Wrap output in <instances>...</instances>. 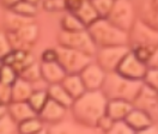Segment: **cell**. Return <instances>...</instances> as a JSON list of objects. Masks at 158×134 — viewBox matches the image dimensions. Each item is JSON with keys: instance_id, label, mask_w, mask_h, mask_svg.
I'll return each instance as SVG.
<instances>
[{"instance_id": "cell-1", "label": "cell", "mask_w": 158, "mask_h": 134, "mask_svg": "<svg viewBox=\"0 0 158 134\" xmlns=\"http://www.w3.org/2000/svg\"><path fill=\"white\" fill-rule=\"evenodd\" d=\"M108 98L101 91H85L74 98L69 107L74 120L85 127L95 128L98 120L106 114Z\"/></svg>"}, {"instance_id": "cell-2", "label": "cell", "mask_w": 158, "mask_h": 134, "mask_svg": "<svg viewBox=\"0 0 158 134\" xmlns=\"http://www.w3.org/2000/svg\"><path fill=\"white\" fill-rule=\"evenodd\" d=\"M86 31L97 48L127 46L129 42L128 32L116 28L107 18H97L86 27Z\"/></svg>"}, {"instance_id": "cell-3", "label": "cell", "mask_w": 158, "mask_h": 134, "mask_svg": "<svg viewBox=\"0 0 158 134\" xmlns=\"http://www.w3.org/2000/svg\"><path fill=\"white\" fill-rule=\"evenodd\" d=\"M141 86H143L141 80H133L120 76L116 72H109L106 76L101 91L106 95L108 99L118 98L132 103L140 91Z\"/></svg>"}, {"instance_id": "cell-4", "label": "cell", "mask_w": 158, "mask_h": 134, "mask_svg": "<svg viewBox=\"0 0 158 134\" xmlns=\"http://www.w3.org/2000/svg\"><path fill=\"white\" fill-rule=\"evenodd\" d=\"M56 61L65 69L66 74H79L80 71L92 61V57L72 48L60 46L55 48Z\"/></svg>"}, {"instance_id": "cell-5", "label": "cell", "mask_w": 158, "mask_h": 134, "mask_svg": "<svg viewBox=\"0 0 158 134\" xmlns=\"http://www.w3.org/2000/svg\"><path fill=\"white\" fill-rule=\"evenodd\" d=\"M107 19L116 28L129 34L135 23V11L133 4L129 0H114Z\"/></svg>"}, {"instance_id": "cell-6", "label": "cell", "mask_w": 158, "mask_h": 134, "mask_svg": "<svg viewBox=\"0 0 158 134\" xmlns=\"http://www.w3.org/2000/svg\"><path fill=\"white\" fill-rule=\"evenodd\" d=\"M59 44L79 50L90 57H94L97 50V47L95 46L94 41L91 40L86 29L80 30V31H72V32L61 30L59 34Z\"/></svg>"}, {"instance_id": "cell-7", "label": "cell", "mask_w": 158, "mask_h": 134, "mask_svg": "<svg viewBox=\"0 0 158 134\" xmlns=\"http://www.w3.org/2000/svg\"><path fill=\"white\" fill-rule=\"evenodd\" d=\"M129 46H110V47L97 48L94 57H96V64L103 68L107 73L115 72L121 60L129 52Z\"/></svg>"}, {"instance_id": "cell-8", "label": "cell", "mask_w": 158, "mask_h": 134, "mask_svg": "<svg viewBox=\"0 0 158 134\" xmlns=\"http://www.w3.org/2000/svg\"><path fill=\"white\" fill-rule=\"evenodd\" d=\"M39 27L34 22L23 25L16 31H6L13 50H30L39 38Z\"/></svg>"}, {"instance_id": "cell-9", "label": "cell", "mask_w": 158, "mask_h": 134, "mask_svg": "<svg viewBox=\"0 0 158 134\" xmlns=\"http://www.w3.org/2000/svg\"><path fill=\"white\" fill-rule=\"evenodd\" d=\"M148 69V66L140 61L138 57L133 54V52L129 49V52L121 60L120 65L116 68V73L120 76L133 79V80H141Z\"/></svg>"}, {"instance_id": "cell-10", "label": "cell", "mask_w": 158, "mask_h": 134, "mask_svg": "<svg viewBox=\"0 0 158 134\" xmlns=\"http://www.w3.org/2000/svg\"><path fill=\"white\" fill-rule=\"evenodd\" d=\"M106 76H107V72L103 68H101L96 62H92V61L88 64L79 73V77L86 91L101 90L104 83Z\"/></svg>"}, {"instance_id": "cell-11", "label": "cell", "mask_w": 158, "mask_h": 134, "mask_svg": "<svg viewBox=\"0 0 158 134\" xmlns=\"http://www.w3.org/2000/svg\"><path fill=\"white\" fill-rule=\"evenodd\" d=\"M132 104H133L134 108H138V109H141V110L146 111L148 114H150L156 120L158 107L157 90L143 84L137 97L132 102Z\"/></svg>"}, {"instance_id": "cell-12", "label": "cell", "mask_w": 158, "mask_h": 134, "mask_svg": "<svg viewBox=\"0 0 158 134\" xmlns=\"http://www.w3.org/2000/svg\"><path fill=\"white\" fill-rule=\"evenodd\" d=\"M125 121L134 133H139V132H145L148 128H151L155 124L156 120L146 111L133 107L132 110L125 117Z\"/></svg>"}, {"instance_id": "cell-13", "label": "cell", "mask_w": 158, "mask_h": 134, "mask_svg": "<svg viewBox=\"0 0 158 134\" xmlns=\"http://www.w3.org/2000/svg\"><path fill=\"white\" fill-rule=\"evenodd\" d=\"M66 111H67V108L48 98L46 104L37 113V116L43 121V124H56L64 120Z\"/></svg>"}, {"instance_id": "cell-14", "label": "cell", "mask_w": 158, "mask_h": 134, "mask_svg": "<svg viewBox=\"0 0 158 134\" xmlns=\"http://www.w3.org/2000/svg\"><path fill=\"white\" fill-rule=\"evenodd\" d=\"M40 69H41L42 80H44L48 85L61 83L64 77L66 76L65 69L61 67V65L56 60L55 61H42V64L40 65Z\"/></svg>"}, {"instance_id": "cell-15", "label": "cell", "mask_w": 158, "mask_h": 134, "mask_svg": "<svg viewBox=\"0 0 158 134\" xmlns=\"http://www.w3.org/2000/svg\"><path fill=\"white\" fill-rule=\"evenodd\" d=\"M133 54L143 61L148 67H157V44L152 43H135L131 49Z\"/></svg>"}, {"instance_id": "cell-16", "label": "cell", "mask_w": 158, "mask_h": 134, "mask_svg": "<svg viewBox=\"0 0 158 134\" xmlns=\"http://www.w3.org/2000/svg\"><path fill=\"white\" fill-rule=\"evenodd\" d=\"M132 108H133V104L128 101L118 99V98H111V99L107 101L106 115L109 116L113 121L125 120V117L132 110Z\"/></svg>"}, {"instance_id": "cell-17", "label": "cell", "mask_w": 158, "mask_h": 134, "mask_svg": "<svg viewBox=\"0 0 158 134\" xmlns=\"http://www.w3.org/2000/svg\"><path fill=\"white\" fill-rule=\"evenodd\" d=\"M6 111L11 116V119L18 124L19 122L36 116V113L34 111V109L29 105L27 101H22V102H10L6 105Z\"/></svg>"}, {"instance_id": "cell-18", "label": "cell", "mask_w": 158, "mask_h": 134, "mask_svg": "<svg viewBox=\"0 0 158 134\" xmlns=\"http://www.w3.org/2000/svg\"><path fill=\"white\" fill-rule=\"evenodd\" d=\"M2 62L10 65L19 74L28 65L34 62V59L29 50H12L7 57H4Z\"/></svg>"}, {"instance_id": "cell-19", "label": "cell", "mask_w": 158, "mask_h": 134, "mask_svg": "<svg viewBox=\"0 0 158 134\" xmlns=\"http://www.w3.org/2000/svg\"><path fill=\"white\" fill-rule=\"evenodd\" d=\"M35 90L34 85L28 80L18 77L11 85V102L28 101L30 95Z\"/></svg>"}, {"instance_id": "cell-20", "label": "cell", "mask_w": 158, "mask_h": 134, "mask_svg": "<svg viewBox=\"0 0 158 134\" xmlns=\"http://www.w3.org/2000/svg\"><path fill=\"white\" fill-rule=\"evenodd\" d=\"M60 84L64 86V89L69 92V95L73 99L79 97L80 95H83L86 91L79 74H66Z\"/></svg>"}, {"instance_id": "cell-21", "label": "cell", "mask_w": 158, "mask_h": 134, "mask_svg": "<svg viewBox=\"0 0 158 134\" xmlns=\"http://www.w3.org/2000/svg\"><path fill=\"white\" fill-rule=\"evenodd\" d=\"M47 94H48V98L55 101L56 103L64 105L65 108L69 109V107L73 102V98L69 95V92L64 89V86L60 83L58 84H49L48 89H47Z\"/></svg>"}, {"instance_id": "cell-22", "label": "cell", "mask_w": 158, "mask_h": 134, "mask_svg": "<svg viewBox=\"0 0 158 134\" xmlns=\"http://www.w3.org/2000/svg\"><path fill=\"white\" fill-rule=\"evenodd\" d=\"M72 13H74L78 17V19L84 24L85 28L89 27L92 22H95L96 19L98 18L96 11L94 10V7H92V5H91V2H90L89 0H83L80 6L74 12H72Z\"/></svg>"}, {"instance_id": "cell-23", "label": "cell", "mask_w": 158, "mask_h": 134, "mask_svg": "<svg viewBox=\"0 0 158 134\" xmlns=\"http://www.w3.org/2000/svg\"><path fill=\"white\" fill-rule=\"evenodd\" d=\"M43 121L36 115L17 124V132L22 134H37L43 131Z\"/></svg>"}, {"instance_id": "cell-24", "label": "cell", "mask_w": 158, "mask_h": 134, "mask_svg": "<svg viewBox=\"0 0 158 134\" xmlns=\"http://www.w3.org/2000/svg\"><path fill=\"white\" fill-rule=\"evenodd\" d=\"M10 11L20 15L23 17H28V18H34L37 13V4L36 2H31L28 0H19L17 1L13 6H11Z\"/></svg>"}, {"instance_id": "cell-25", "label": "cell", "mask_w": 158, "mask_h": 134, "mask_svg": "<svg viewBox=\"0 0 158 134\" xmlns=\"http://www.w3.org/2000/svg\"><path fill=\"white\" fill-rule=\"evenodd\" d=\"M60 27L62 31H69V32L80 31L86 29L84 27V24L78 19V17L72 12H66L64 15V17L60 20Z\"/></svg>"}, {"instance_id": "cell-26", "label": "cell", "mask_w": 158, "mask_h": 134, "mask_svg": "<svg viewBox=\"0 0 158 134\" xmlns=\"http://www.w3.org/2000/svg\"><path fill=\"white\" fill-rule=\"evenodd\" d=\"M47 101H48L47 90H44V89H35L27 102L34 109V111L37 114L40 110L42 109V107L46 104Z\"/></svg>"}, {"instance_id": "cell-27", "label": "cell", "mask_w": 158, "mask_h": 134, "mask_svg": "<svg viewBox=\"0 0 158 134\" xmlns=\"http://www.w3.org/2000/svg\"><path fill=\"white\" fill-rule=\"evenodd\" d=\"M6 25H7V31H16L23 25L28 24L30 22H34V18H28V17H23L20 15H17L15 12H12L9 10L7 15H6Z\"/></svg>"}, {"instance_id": "cell-28", "label": "cell", "mask_w": 158, "mask_h": 134, "mask_svg": "<svg viewBox=\"0 0 158 134\" xmlns=\"http://www.w3.org/2000/svg\"><path fill=\"white\" fill-rule=\"evenodd\" d=\"M18 77L23 78V79H25V80H28L29 83H31V84L34 85L35 83H37V82H40V80H42L40 65L39 64H36L35 61L31 62L30 65H28V66L20 72L19 74H18Z\"/></svg>"}, {"instance_id": "cell-29", "label": "cell", "mask_w": 158, "mask_h": 134, "mask_svg": "<svg viewBox=\"0 0 158 134\" xmlns=\"http://www.w3.org/2000/svg\"><path fill=\"white\" fill-rule=\"evenodd\" d=\"M94 10L96 11L98 18H107L111 10L114 0H89Z\"/></svg>"}, {"instance_id": "cell-30", "label": "cell", "mask_w": 158, "mask_h": 134, "mask_svg": "<svg viewBox=\"0 0 158 134\" xmlns=\"http://www.w3.org/2000/svg\"><path fill=\"white\" fill-rule=\"evenodd\" d=\"M17 78H18V73L10 65L2 62V65L0 67V83L6 85H12Z\"/></svg>"}, {"instance_id": "cell-31", "label": "cell", "mask_w": 158, "mask_h": 134, "mask_svg": "<svg viewBox=\"0 0 158 134\" xmlns=\"http://www.w3.org/2000/svg\"><path fill=\"white\" fill-rule=\"evenodd\" d=\"M143 84L146 86H150L155 90L158 89V69L157 67H148L145 74L141 79Z\"/></svg>"}, {"instance_id": "cell-32", "label": "cell", "mask_w": 158, "mask_h": 134, "mask_svg": "<svg viewBox=\"0 0 158 134\" xmlns=\"http://www.w3.org/2000/svg\"><path fill=\"white\" fill-rule=\"evenodd\" d=\"M17 132V124L11 119V116L5 111L0 116V133H15Z\"/></svg>"}, {"instance_id": "cell-33", "label": "cell", "mask_w": 158, "mask_h": 134, "mask_svg": "<svg viewBox=\"0 0 158 134\" xmlns=\"http://www.w3.org/2000/svg\"><path fill=\"white\" fill-rule=\"evenodd\" d=\"M108 133L111 134H131L134 133L132 131V128L129 127L127 122L125 120H118V121H113L111 127L109 128Z\"/></svg>"}, {"instance_id": "cell-34", "label": "cell", "mask_w": 158, "mask_h": 134, "mask_svg": "<svg viewBox=\"0 0 158 134\" xmlns=\"http://www.w3.org/2000/svg\"><path fill=\"white\" fill-rule=\"evenodd\" d=\"M13 49L11 47L10 41L7 37V34L5 31L0 30V60L2 61L4 57H7Z\"/></svg>"}, {"instance_id": "cell-35", "label": "cell", "mask_w": 158, "mask_h": 134, "mask_svg": "<svg viewBox=\"0 0 158 134\" xmlns=\"http://www.w3.org/2000/svg\"><path fill=\"white\" fill-rule=\"evenodd\" d=\"M0 102L2 105H7L11 102V85L0 83Z\"/></svg>"}, {"instance_id": "cell-36", "label": "cell", "mask_w": 158, "mask_h": 134, "mask_svg": "<svg viewBox=\"0 0 158 134\" xmlns=\"http://www.w3.org/2000/svg\"><path fill=\"white\" fill-rule=\"evenodd\" d=\"M111 124H113V120H111L109 116H107V115L104 114L98 120V122L96 124V127H95V128H98V129H101V131L108 133L109 128L111 127Z\"/></svg>"}, {"instance_id": "cell-37", "label": "cell", "mask_w": 158, "mask_h": 134, "mask_svg": "<svg viewBox=\"0 0 158 134\" xmlns=\"http://www.w3.org/2000/svg\"><path fill=\"white\" fill-rule=\"evenodd\" d=\"M46 9L48 11H60V10H65L64 6V0H47L44 4Z\"/></svg>"}, {"instance_id": "cell-38", "label": "cell", "mask_w": 158, "mask_h": 134, "mask_svg": "<svg viewBox=\"0 0 158 134\" xmlns=\"http://www.w3.org/2000/svg\"><path fill=\"white\" fill-rule=\"evenodd\" d=\"M83 0H64V6L67 12H74L80 6Z\"/></svg>"}, {"instance_id": "cell-39", "label": "cell", "mask_w": 158, "mask_h": 134, "mask_svg": "<svg viewBox=\"0 0 158 134\" xmlns=\"http://www.w3.org/2000/svg\"><path fill=\"white\" fill-rule=\"evenodd\" d=\"M56 60V52L55 49H47L42 53V61H55Z\"/></svg>"}, {"instance_id": "cell-40", "label": "cell", "mask_w": 158, "mask_h": 134, "mask_svg": "<svg viewBox=\"0 0 158 134\" xmlns=\"http://www.w3.org/2000/svg\"><path fill=\"white\" fill-rule=\"evenodd\" d=\"M17 1H19V0H0V2H1L6 9H10L11 6H13Z\"/></svg>"}, {"instance_id": "cell-41", "label": "cell", "mask_w": 158, "mask_h": 134, "mask_svg": "<svg viewBox=\"0 0 158 134\" xmlns=\"http://www.w3.org/2000/svg\"><path fill=\"white\" fill-rule=\"evenodd\" d=\"M6 111V105H0V116Z\"/></svg>"}, {"instance_id": "cell-42", "label": "cell", "mask_w": 158, "mask_h": 134, "mask_svg": "<svg viewBox=\"0 0 158 134\" xmlns=\"http://www.w3.org/2000/svg\"><path fill=\"white\" fill-rule=\"evenodd\" d=\"M28 1H31V2H36V4H37V1H39V0H28Z\"/></svg>"}, {"instance_id": "cell-43", "label": "cell", "mask_w": 158, "mask_h": 134, "mask_svg": "<svg viewBox=\"0 0 158 134\" xmlns=\"http://www.w3.org/2000/svg\"><path fill=\"white\" fill-rule=\"evenodd\" d=\"M1 65H2V61H1V60H0V67H1Z\"/></svg>"}, {"instance_id": "cell-44", "label": "cell", "mask_w": 158, "mask_h": 134, "mask_svg": "<svg viewBox=\"0 0 158 134\" xmlns=\"http://www.w3.org/2000/svg\"><path fill=\"white\" fill-rule=\"evenodd\" d=\"M0 105H2V104H1V102H0Z\"/></svg>"}]
</instances>
